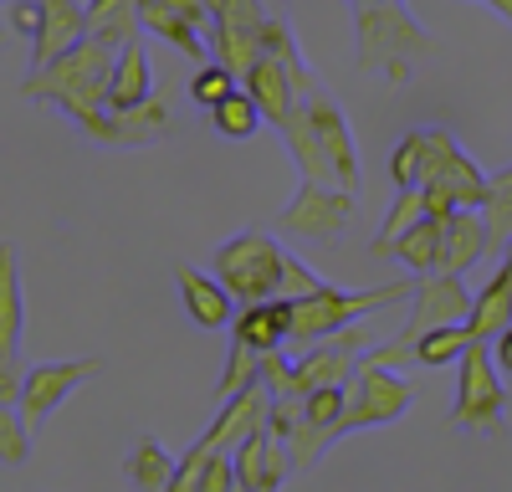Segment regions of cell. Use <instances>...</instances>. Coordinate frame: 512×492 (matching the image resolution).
I'll return each instance as SVG.
<instances>
[{
    "instance_id": "6da1fadb",
    "label": "cell",
    "mask_w": 512,
    "mask_h": 492,
    "mask_svg": "<svg viewBox=\"0 0 512 492\" xmlns=\"http://www.w3.org/2000/svg\"><path fill=\"white\" fill-rule=\"evenodd\" d=\"M113 47L98 36H82L72 52H62L57 62L47 67H31L26 77V98L31 103H57L72 123L88 118V113H103L108 108V77H113Z\"/></svg>"
},
{
    "instance_id": "7a4b0ae2",
    "label": "cell",
    "mask_w": 512,
    "mask_h": 492,
    "mask_svg": "<svg viewBox=\"0 0 512 492\" xmlns=\"http://www.w3.org/2000/svg\"><path fill=\"white\" fill-rule=\"evenodd\" d=\"M359 21V67L364 72H384V82H405L415 62H425L436 52L431 31H425L400 0H379V6H354Z\"/></svg>"
},
{
    "instance_id": "3957f363",
    "label": "cell",
    "mask_w": 512,
    "mask_h": 492,
    "mask_svg": "<svg viewBox=\"0 0 512 492\" xmlns=\"http://www.w3.org/2000/svg\"><path fill=\"white\" fill-rule=\"evenodd\" d=\"M415 293V277L410 282H384V287H369V293H344V287L323 282L318 293L308 298H287V344L308 349L338 328H349L354 318H374L379 308H395Z\"/></svg>"
},
{
    "instance_id": "277c9868",
    "label": "cell",
    "mask_w": 512,
    "mask_h": 492,
    "mask_svg": "<svg viewBox=\"0 0 512 492\" xmlns=\"http://www.w3.org/2000/svg\"><path fill=\"white\" fill-rule=\"evenodd\" d=\"M420 195H425V216L477 211L482 195H487L482 164L466 154L446 129H425L420 134Z\"/></svg>"
},
{
    "instance_id": "5b68a950",
    "label": "cell",
    "mask_w": 512,
    "mask_h": 492,
    "mask_svg": "<svg viewBox=\"0 0 512 492\" xmlns=\"http://www.w3.org/2000/svg\"><path fill=\"white\" fill-rule=\"evenodd\" d=\"M282 252L272 231H236L231 241L216 246V257H210V272L226 293L236 298V308L246 303H267V298H282Z\"/></svg>"
},
{
    "instance_id": "8992f818",
    "label": "cell",
    "mask_w": 512,
    "mask_h": 492,
    "mask_svg": "<svg viewBox=\"0 0 512 492\" xmlns=\"http://www.w3.org/2000/svg\"><path fill=\"white\" fill-rule=\"evenodd\" d=\"M456 369V405H451V426L456 431H477V436H507V385L502 369L492 364V349L472 339L461 349Z\"/></svg>"
},
{
    "instance_id": "52a82bcc",
    "label": "cell",
    "mask_w": 512,
    "mask_h": 492,
    "mask_svg": "<svg viewBox=\"0 0 512 492\" xmlns=\"http://www.w3.org/2000/svg\"><path fill=\"white\" fill-rule=\"evenodd\" d=\"M415 405V385L390 375L379 364H354V375L344 385V416L333 426V446L354 436V431H379V426H395L405 410Z\"/></svg>"
},
{
    "instance_id": "ba28073f",
    "label": "cell",
    "mask_w": 512,
    "mask_h": 492,
    "mask_svg": "<svg viewBox=\"0 0 512 492\" xmlns=\"http://www.w3.org/2000/svg\"><path fill=\"white\" fill-rule=\"evenodd\" d=\"M103 369H108V364H103L98 354H88V359H52V364H26L21 400H16V410H21L26 431H31V436H41V431H47V421H52L57 410H62V400H67L77 385L98 380Z\"/></svg>"
},
{
    "instance_id": "9c48e42d",
    "label": "cell",
    "mask_w": 512,
    "mask_h": 492,
    "mask_svg": "<svg viewBox=\"0 0 512 492\" xmlns=\"http://www.w3.org/2000/svg\"><path fill=\"white\" fill-rule=\"evenodd\" d=\"M349 221H354V195H349V190L303 180V190L292 195V205H282L277 231H287V236H297V241L333 246V241H344Z\"/></svg>"
},
{
    "instance_id": "30bf717a",
    "label": "cell",
    "mask_w": 512,
    "mask_h": 492,
    "mask_svg": "<svg viewBox=\"0 0 512 492\" xmlns=\"http://www.w3.org/2000/svg\"><path fill=\"white\" fill-rule=\"evenodd\" d=\"M169 123H175V108H169V93H149L139 108H123V113H88V118H77V134L82 139H93L103 149H144L154 139L169 134Z\"/></svg>"
},
{
    "instance_id": "8fae6325",
    "label": "cell",
    "mask_w": 512,
    "mask_h": 492,
    "mask_svg": "<svg viewBox=\"0 0 512 492\" xmlns=\"http://www.w3.org/2000/svg\"><path fill=\"white\" fill-rule=\"evenodd\" d=\"M139 26L149 36H164L195 62H205V31H210V11L205 0H139Z\"/></svg>"
},
{
    "instance_id": "7c38bea8",
    "label": "cell",
    "mask_w": 512,
    "mask_h": 492,
    "mask_svg": "<svg viewBox=\"0 0 512 492\" xmlns=\"http://www.w3.org/2000/svg\"><path fill=\"white\" fill-rule=\"evenodd\" d=\"M303 103H308V118H313V129H318V144H323V159H328V170H333V185L354 195L359 190V144H354V129H349L344 108H338L333 98H323V93H313Z\"/></svg>"
},
{
    "instance_id": "4fadbf2b",
    "label": "cell",
    "mask_w": 512,
    "mask_h": 492,
    "mask_svg": "<svg viewBox=\"0 0 512 492\" xmlns=\"http://www.w3.org/2000/svg\"><path fill=\"white\" fill-rule=\"evenodd\" d=\"M267 405H272V390L267 385H251V390L221 400L216 421H210V431L200 436V446L205 451H236L246 436H256V431L267 426Z\"/></svg>"
},
{
    "instance_id": "5bb4252c",
    "label": "cell",
    "mask_w": 512,
    "mask_h": 492,
    "mask_svg": "<svg viewBox=\"0 0 512 492\" xmlns=\"http://www.w3.org/2000/svg\"><path fill=\"white\" fill-rule=\"evenodd\" d=\"M175 282H180V303L190 313L195 328H231L236 318V298L216 282V272H200V267H175Z\"/></svg>"
},
{
    "instance_id": "9a60e30c",
    "label": "cell",
    "mask_w": 512,
    "mask_h": 492,
    "mask_svg": "<svg viewBox=\"0 0 512 492\" xmlns=\"http://www.w3.org/2000/svg\"><path fill=\"white\" fill-rule=\"evenodd\" d=\"M88 36V21H82V0H41V31L31 41V67H47L62 52H72L77 41Z\"/></svg>"
},
{
    "instance_id": "2e32d148",
    "label": "cell",
    "mask_w": 512,
    "mask_h": 492,
    "mask_svg": "<svg viewBox=\"0 0 512 492\" xmlns=\"http://www.w3.org/2000/svg\"><path fill=\"white\" fill-rule=\"evenodd\" d=\"M482 257H487L482 216H477V211H451V216H441V262H436V272L466 277Z\"/></svg>"
},
{
    "instance_id": "e0dca14e",
    "label": "cell",
    "mask_w": 512,
    "mask_h": 492,
    "mask_svg": "<svg viewBox=\"0 0 512 492\" xmlns=\"http://www.w3.org/2000/svg\"><path fill=\"white\" fill-rule=\"evenodd\" d=\"M149 93H154V67H149L144 41L134 36V41H123L118 57H113V77H108V113L139 108Z\"/></svg>"
},
{
    "instance_id": "ac0fdd59",
    "label": "cell",
    "mask_w": 512,
    "mask_h": 492,
    "mask_svg": "<svg viewBox=\"0 0 512 492\" xmlns=\"http://www.w3.org/2000/svg\"><path fill=\"white\" fill-rule=\"evenodd\" d=\"M256 36H262V57H272V62H282V67H287L297 103L313 98V93H318V72H313V62L303 57V47H297V31H292V21H287V16H267Z\"/></svg>"
},
{
    "instance_id": "d6986e66",
    "label": "cell",
    "mask_w": 512,
    "mask_h": 492,
    "mask_svg": "<svg viewBox=\"0 0 512 492\" xmlns=\"http://www.w3.org/2000/svg\"><path fill=\"white\" fill-rule=\"evenodd\" d=\"M231 339L256 349V354H272L287 349V298H267V303H246L231 318Z\"/></svg>"
},
{
    "instance_id": "ffe728a7",
    "label": "cell",
    "mask_w": 512,
    "mask_h": 492,
    "mask_svg": "<svg viewBox=\"0 0 512 492\" xmlns=\"http://www.w3.org/2000/svg\"><path fill=\"white\" fill-rule=\"evenodd\" d=\"M241 88L251 93V103L262 108V123H272V129H282V118L297 108L292 77H287V67H282V62H272V57H256V67L246 72Z\"/></svg>"
},
{
    "instance_id": "44dd1931",
    "label": "cell",
    "mask_w": 512,
    "mask_h": 492,
    "mask_svg": "<svg viewBox=\"0 0 512 492\" xmlns=\"http://www.w3.org/2000/svg\"><path fill=\"white\" fill-rule=\"evenodd\" d=\"M21 334H26L21 262H16V246L0 241V354H21Z\"/></svg>"
},
{
    "instance_id": "7402d4cb",
    "label": "cell",
    "mask_w": 512,
    "mask_h": 492,
    "mask_svg": "<svg viewBox=\"0 0 512 492\" xmlns=\"http://www.w3.org/2000/svg\"><path fill=\"white\" fill-rule=\"evenodd\" d=\"M282 144L287 154L297 159V170H303V180H318V185H333V170H328V159H323V144H318V129H313V118H308V103H297L287 118H282Z\"/></svg>"
},
{
    "instance_id": "603a6c76",
    "label": "cell",
    "mask_w": 512,
    "mask_h": 492,
    "mask_svg": "<svg viewBox=\"0 0 512 492\" xmlns=\"http://www.w3.org/2000/svg\"><path fill=\"white\" fill-rule=\"evenodd\" d=\"M205 57L221 62L236 82H246V72L256 67V57H262V36L246 31V26H221V21H210V31H205Z\"/></svg>"
},
{
    "instance_id": "cb8c5ba5",
    "label": "cell",
    "mask_w": 512,
    "mask_h": 492,
    "mask_svg": "<svg viewBox=\"0 0 512 492\" xmlns=\"http://www.w3.org/2000/svg\"><path fill=\"white\" fill-rule=\"evenodd\" d=\"M507 323H512V282H507V277H502V267H497V272H492V282L472 293V313H466V334L482 339V344H492Z\"/></svg>"
},
{
    "instance_id": "d4e9b609",
    "label": "cell",
    "mask_w": 512,
    "mask_h": 492,
    "mask_svg": "<svg viewBox=\"0 0 512 492\" xmlns=\"http://www.w3.org/2000/svg\"><path fill=\"white\" fill-rule=\"evenodd\" d=\"M82 21H88V36L108 41L113 52L144 31L139 26V0H88V6H82Z\"/></svg>"
},
{
    "instance_id": "484cf974",
    "label": "cell",
    "mask_w": 512,
    "mask_h": 492,
    "mask_svg": "<svg viewBox=\"0 0 512 492\" xmlns=\"http://www.w3.org/2000/svg\"><path fill=\"white\" fill-rule=\"evenodd\" d=\"M477 216H482V231H487V257H497L512 241V164L487 175V195L477 205Z\"/></svg>"
},
{
    "instance_id": "4316f807",
    "label": "cell",
    "mask_w": 512,
    "mask_h": 492,
    "mask_svg": "<svg viewBox=\"0 0 512 492\" xmlns=\"http://www.w3.org/2000/svg\"><path fill=\"white\" fill-rule=\"evenodd\" d=\"M410 277H425V272H436L441 262V216H420L400 241H395V252H390Z\"/></svg>"
},
{
    "instance_id": "83f0119b",
    "label": "cell",
    "mask_w": 512,
    "mask_h": 492,
    "mask_svg": "<svg viewBox=\"0 0 512 492\" xmlns=\"http://www.w3.org/2000/svg\"><path fill=\"white\" fill-rule=\"evenodd\" d=\"M128 487L134 492H169V482H175V457L164 451V441L154 436H139V446L128 451Z\"/></svg>"
},
{
    "instance_id": "f1b7e54d",
    "label": "cell",
    "mask_w": 512,
    "mask_h": 492,
    "mask_svg": "<svg viewBox=\"0 0 512 492\" xmlns=\"http://www.w3.org/2000/svg\"><path fill=\"white\" fill-rule=\"evenodd\" d=\"M472 344V334H466V323H441V328H425V334L415 339L410 349V364L420 369H451L461 359V349Z\"/></svg>"
},
{
    "instance_id": "f546056e",
    "label": "cell",
    "mask_w": 512,
    "mask_h": 492,
    "mask_svg": "<svg viewBox=\"0 0 512 492\" xmlns=\"http://www.w3.org/2000/svg\"><path fill=\"white\" fill-rule=\"evenodd\" d=\"M210 123H216L221 139H251L256 129H262V108L251 103L246 88H236L231 98H221L216 108H210Z\"/></svg>"
},
{
    "instance_id": "4dcf8cb0",
    "label": "cell",
    "mask_w": 512,
    "mask_h": 492,
    "mask_svg": "<svg viewBox=\"0 0 512 492\" xmlns=\"http://www.w3.org/2000/svg\"><path fill=\"white\" fill-rule=\"evenodd\" d=\"M420 216H425V195H420V185L400 190L395 205H390V216H384V226H379V236H374V257H390V252H395V241H400Z\"/></svg>"
},
{
    "instance_id": "1f68e13d",
    "label": "cell",
    "mask_w": 512,
    "mask_h": 492,
    "mask_svg": "<svg viewBox=\"0 0 512 492\" xmlns=\"http://www.w3.org/2000/svg\"><path fill=\"white\" fill-rule=\"evenodd\" d=\"M282 446H287V462H292V472H308L323 451L333 446V436H328V426H318V421H308L303 410H297V421H292V431L282 436Z\"/></svg>"
},
{
    "instance_id": "d6a6232c",
    "label": "cell",
    "mask_w": 512,
    "mask_h": 492,
    "mask_svg": "<svg viewBox=\"0 0 512 492\" xmlns=\"http://www.w3.org/2000/svg\"><path fill=\"white\" fill-rule=\"evenodd\" d=\"M251 385H262V354L231 339V354H226V375H221L216 395H221V400H231V395H241V390H251Z\"/></svg>"
},
{
    "instance_id": "836d02e7",
    "label": "cell",
    "mask_w": 512,
    "mask_h": 492,
    "mask_svg": "<svg viewBox=\"0 0 512 492\" xmlns=\"http://www.w3.org/2000/svg\"><path fill=\"white\" fill-rule=\"evenodd\" d=\"M31 431L16 405H0V467H26L31 462Z\"/></svg>"
},
{
    "instance_id": "e575fe53",
    "label": "cell",
    "mask_w": 512,
    "mask_h": 492,
    "mask_svg": "<svg viewBox=\"0 0 512 492\" xmlns=\"http://www.w3.org/2000/svg\"><path fill=\"white\" fill-rule=\"evenodd\" d=\"M236 88H241V82H236V77H231V72H226L221 62H200V72L190 77V98H195V103H200L205 113L216 108L221 98H231Z\"/></svg>"
},
{
    "instance_id": "d590c367",
    "label": "cell",
    "mask_w": 512,
    "mask_h": 492,
    "mask_svg": "<svg viewBox=\"0 0 512 492\" xmlns=\"http://www.w3.org/2000/svg\"><path fill=\"white\" fill-rule=\"evenodd\" d=\"M205 11H210V21H221V26H246V31H262V21H267V6H262V0H205Z\"/></svg>"
},
{
    "instance_id": "8d00e7d4",
    "label": "cell",
    "mask_w": 512,
    "mask_h": 492,
    "mask_svg": "<svg viewBox=\"0 0 512 492\" xmlns=\"http://www.w3.org/2000/svg\"><path fill=\"white\" fill-rule=\"evenodd\" d=\"M303 416H308V421H318V426H328V436H333L338 416H344V385L308 390V395H303Z\"/></svg>"
},
{
    "instance_id": "74e56055",
    "label": "cell",
    "mask_w": 512,
    "mask_h": 492,
    "mask_svg": "<svg viewBox=\"0 0 512 492\" xmlns=\"http://www.w3.org/2000/svg\"><path fill=\"white\" fill-rule=\"evenodd\" d=\"M390 180H395L400 190L420 185V134H405V139L395 144V154H390Z\"/></svg>"
},
{
    "instance_id": "f35d334b",
    "label": "cell",
    "mask_w": 512,
    "mask_h": 492,
    "mask_svg": "<svg viewBox=\"0 0 512 492\" xmlns=\"http://www.w3.org/2000/svg\"><path fill=\"white\" fill-rule=\"evenodd\" d=\"M318 287H323V277L308 262H297L292 252H282V298H308V293H318Z\"/></svg>"
},
{
    "instance_id": "ab89813d",
    "label": "cell",
    "mask_w": 512,
    "mask_h": 492,
    "mask_svg": "<svg viewBox=\"0 0 512 492\" xmlns=\"http://www.w3.org/2000/svg\"><path fill=\"white\" fill-rule=\"evenodd\" d=\"M231 487H236V462H231V451H210V462L200 467L195 492H231Z\"/></svg>"
},
{
    "instance_id": "60d3db41",
    "label": "cell",
    "mask_w": 512,
    "mask_h": 492,
    "mask_svg": "<svg viewBox=\"0 0 512 492\" xmlns=\"http://www.w3.org/2000/svg\"><path fill=\"white\" fill-rule=\"evenodd\" d=\"M21 380H26L21 354H0V405H16L21 400Z\"/></svg>"
},
{
    "instance_id": "b9f144b4",
    "label": "cell",
    "mask_w": 512,
    "mask_h": 492,
    "mask_svg": "<svg viewBox=\"0 0 512 492\" xmlns=\"http://www.w3.org/2000/svg\"><path fill=\"white\" fill-rule=\"evenodd\" d=\"M11 26L26 41H36V31H41V0H11Z\"/></svg>"
},
{
    "instance_id": "7bdbcfd3",
    "label": "cell",
    "mask_w": 512,
    "mask_h": 492,
    "mask_svg": "<svg viewBox=\"0 0 512 492\" xmlns=\"http://www.w3.org/2000/svg\"><path fill=\"white\" fill-rule=\"evenodd\" d=\"M487 349H492V364L502 369V375H512V323L502 328V334H497V339H492Z\"/></svg>"
},
{
    "instance_id": "ee69618b",
    "label": "cell",
    "mask_w": 512,
    "mask_h": 492,
    "mask_svg": "<svg viewBox=\"0 0 512 492\" xmlns=\"http://www.w3.org/2000/svg\"><path fill=\"white\" fill-rule=\"evenodd\" d=\"M497 257H502V262H497V267H502V277H507V282H512V241H507V246H502V252H497Z\"/></svg>"
},
{
    "instance_id": "f6af8a7d",
    "label": "cell",
    "mask_w": 512,
    "mask_h": 492,
    "mask_svg": "<svg viewBox=\"0 0 512 492\" xmlns=\"http://www.w3.org/2000/svg\"><path fill=\"white\" fill-rule=\"evenodd\" d=\"M487 6H492V11L502 16V21H512V0H487Z\"/></svg>"
},
{
    "instance_id": "bcb514c9",
    "label": "cell",
    "mask_w": 512,
    "mask_h": 492,
    "mask_svg": "<svg viewBox=\"0 0 512 492\" xmlns=\"http://www.w3.org/2000/svg\"><path fill=\"white\" fill-rule=\"evenodd\" d=\"M354 6H379V0H354Z\"/></svg>"
},
{
    "instance_id": "7dc6e473",
    "label": "cell",
    "mask_w": 512,
    "mask_h": 492,
    "mask_svg": "<svg viewBox=\"0 0 512 492\" xmlns=\"http://www.w3.org/2000/svg\"><path fill=\"white\" fill-rule=\"evenodd\" d=\"M82 6H88V0H82Z\"/></svg>"
},
{
    "instance_id": "c3c4849f",
    "label": "cell",
    "mask_w": 512,
    "mask_h": 492,
    "mask_svg": "<svg viewBox=\"0 0 512 492\" xmlns=\"http://www.w3.org/2000/svg\"><path fill=\"white\" fill-rule=\"evenodd\" d=\"M6 6H11V0H6Z\"/></svg>"
}]
</instances>
